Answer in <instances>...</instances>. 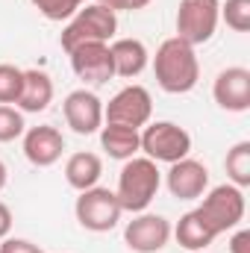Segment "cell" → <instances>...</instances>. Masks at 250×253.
I'll use <instances>...</instances> for the list:
<instances>
[{
	"mask_svg": "<svg viewBox=\"0 0 250 253\" xmlns=\"http://www.w3.org/2000/svg\"><path fill=\"white\" fill-rule=\"evenodd\" d=\"M103 174V162L97 153H88V150H80V153H71L68 162H65V180L68 186L77 191H85L91 186H97Z\"/></svg>",
	"mask_w": 250,
	"mask_h": 253,
	"instance_id": "17",
	"label": "cell"
},
{
	"mask_svg": "<svg viewBox=\"0 0 250 253\" xmlns=\"http://www.w3.org/2000/svg\"><path fill=\"white\" fill-rule=\"evenodd\" d=\"M9 230H12V212L6 203H0V242L9 236Z\"/></svg>",
	"mask_w": 250,
	"mask_h": 253,
	"instance_id": "28",
	"label": "cell"
},
{
	"mask_svg": "<svg viewBox=\"0 0 250 253\" xmlns=\"http://www.w3.org/2000/svg\"><path fill=\"white\" fill-rule=\"evenodd\" d=\"M53 100V80L47 71L30 68L24 71V88L18 97V109L21 112H44Z\"/></svg>",
	"mask_w": 250,
	"mask_h": 253,
	"instance_id": "16",
	"label": "cell"
},
{
	"mask_svg": "<svg viewBox=\"0 0 250 253\" xmlns=\"http://www.w3.org/2000/svg\"><path fill=\"white\" fill-rule=\"evenodd\" d=\"M100 144H103V150H106L112 159H121V162L138 156V150H141L138 129L121 126V124H103L100 126Z\"/></svg>",
	"mask_w": 250,
	"mask_h": 253,
	"instance_id": "19",
	"label": "cell"
},
{
	"mask_svg": "<svg viewBox=\"0 0 250 253\" xmlns=\"http://www.w3.org/2000/svg\"><path fill=\"white\" fill-rule=\"evenodd\" d=\"M230 253H250V230H239L230 239Z\"/></svg>",
	"mask_w": 250,
	"mask_h": 253,
	"instance_id": "27",
	"label": "cell"
},
{
	"mask_svg": "<svg viewBox=\"0 0 250 253\" xmlns=\"http://www.w3.org/2000/svg\"><path fill=\"white\" fill-rule=\"evenodd\" d=\"M71 56V68L74 74L88 83V85H103L115 77V65H112V53L109 44L103 42H91V44H80L74 50H68Z\"/></svg>",
	"mask_w": 250,
	"mask_h": 253,
	"instance_id": "9",
	"label": "cell"
},
{
	"mask_svg": "<svg viewBox=\"0 0 250 253\" xmlns=\"http://www.w3.org/2000/svg\"><path fill=\"white\" fill-rule=\"evenodd\" d=\"M165 183H168L171 197H177V200H197L209 189V171H206L203 162L186 156V159H180V162H174L168 168Z\"/></svg>",
	"mask_w": 250,
	"mask_h": 253,
	"instance_id": "13",
	"label": "cell"
},
{
	"mask_svg": "<svg viewBox=\"0 0 250 253\" xmlns=\"http://www.w3.org/2000/svg\"><path fill=\"white\" fill-rule=\"evenodd\" d=\"M62 115L77 135H94L103 126V100L88 88H77L65 97Z\"/></svg>",
	"mask_w": 250,
	"mask_h": 253,
	"instance_id": "10",
	"label": "cell"
},
{
	"mask_svg": "<svg viewBox=\"0 0 250 253\" xmlns=\"http://www.w3.org/2000/svg\"><path fill=\"white\" fill-rule=\"evenodd\" d=\"M150 115H153V97L144 85H126L103 106V124L141 129L144 124H150Z\"/></svg>",
	"mask_w": 250,
	"mask_h": 253,
	"instance_id": "8",
	"label": "cell"
},
{
	"mask_svg": "<svg viewBox=\"0 0 250 253\" xmlns=\"http://www.w3.org/2000/svg\"><path fill=\"white\" fill-rule=\"evenodd\" d=\"M174 236H177V245L180 248H186V251H206L218 236H215V230L200 218V212L197 209H191L186 212L180 221H177V227L171 230Z\"/></svg>",
	"mask_w": 250,
	"mask_h": 253,
	"instance_id": "18",
	"label": "cell"
},
{
	"mask_svg": "<svg viewBox=\"0 0 250 253\" xmlns=\"http://www.w3.org/2000/svg\"><path fill=\"white\" fill-rule=\"evenodd\" d=\"M21 88H24V71L15 65H0V103L3 106L18 103Z\"/></svg>",
	"mask_w": 250,
	"mask_h": 253,
	"instance_id": "21",
	"label": "cell"
},
{
	"mask_svg": "<svg viewBox=\"0 0 250 253\" xmlns=\"http://www.w3.org/2000/svg\"><path fill=\"white\" fill-rule=\"evenodd\" d=\"M118 33V18L112 9L100 6V3H91V6H83L68 24H65L62 36H59V44L62 50H74L80 44H91V42H103L109 44V39H115Z\"/></svg>",
	"mask_w": 250,
	"mask_h": 253,
	"instance_id": "3",
	"label": "cell"
},
{
	"mask_svg": "<svg viewBox=\"0 0 250 253\" xmlns=\"http://www.w3.org/2000/svg\"><path fill=\"white\" fill-rule=\"evenodd\" d=\"M24 129H27V124H24V112L15 109V106H3V103H0V144L21 138Z\"/></svg>",
	"mask_w": 250,
	"mask_h": 253,
	"instance_id": "24",
	"label": "cell"
},
{
	"mask_svg": "<svg viewBox=\"0 0 250 253\" xmlns=\"http://www.w3.org/2000/svg\"><path fill=\"white\" fill-rule=\"evenodd\" d=\"M65 150V138L56 126H30L24 129V156L36 168H50L59 162Z\"/></svg>",
	"mask_w": 250,
	"mask_h": 253,
	"instance_id": "14",
	"label": "cell"
},
{
	"mask_svg": "<svg viewBox=\"0 0 250 253\" xmlns=\"http://www.w3.org/2000/svg\"><path fill=\"white\" fill-rule=\"evenodd\" d=\"M33 6H36L47 21H71V18L85 6V0H33Z\"/></svg>",
	"mask_w": 250,
	"mask_h": 253,
	"instance_id": "22",
	"label": "cell"
},
{
	"mask_svg": "<svg viewBox=\"0 0 250 253\" xmlns=\"http://www.w3.org/2000/svg\"><path fill=\"white\" fill-rule=\"evenodd\" d=\"M221 18L233 33H248L250 30V0H227L221 6Z\"/></svg>",
	"mask_w": 250,
	"mask_h": 253,
	"instance_id": "23",
	"label": "cell"
},
{
	"mask_svg": "<svg viewBox=\"0 0 250 253\" xmlns=\"http://www.w3.org/2000/svg\"><path fill=\"white\" fill-rule=\"evenodd\" d=\"M224 168H227V177H230L233 186L248 189L250 186V141H239V144H233L227 150Z\"/></svg>",
	"mask_w": 250,
	"mask_h": 253,
	"instance_id": "20",
	"label": "cell"
},
{
	"mask_svg": "<svg viewBox=\"0 0 250 253\" xmlns=\"http://www.w3.org/2000/svg\"><path fill=\"white\" fill-rule=\"evenodd\" d=\"M109 53H112V65H115V77H124V80L138 77L150 62V53H147L144 42H138V39H115L109 44Z\"/></svg>",
	"mask_w": 250,
	"mask_h": 253,
	"instance_id": "15",
	"label": "cell"
},
{
	"mask_svg": "<svg viewBox=\"0 0 250 253\" xmlns=\"http://www.w3.org/2000/svg\"><path fill=\"white\" fill-rule=\"evenodd\" d=\"M212 97L227 112H248L250 109V71L248 68H224L212 83Z\"/></svg>",
	"mask_w": 250,
	"mask_h": 253,
	"instance_id": "12",
	"label": "cell"
},
{
	"mask_svg": "<svg viewBox=\"0 0 250 253\" xmlns=\"http://www.w3.org/2000/svg\"><path fill=\"white\" fill-rule=\"evenodd\" d=\"M74 212H77L80 227L88 233H109L112 227H118V221L124 215L115 191L103 189V186H91V189L80 191Z\"/></svg>",
	"mask_w": 250,
	"mask_h": 253,
	"instance_id": "6",
	"label": "cell"
},
{
	"mask_svg": "<svg viewBox=\"0 0 250 253\" xmlns=\"http://www.w3.org/2000/svg\"><path fill=\"white\" fill-rule=\"evenodd\" d=\"M97 3L112 12H135V9H144L150 0H97Z\"/></svg>",
	"mask_w": 250,
	"mask_h": 253,
	"instance_id": "26",
	"label": "cell"
},
{
	"mask_svg": "<svg viewBox=\"0 0 250 253\" xmlns=\"http://www.w3.org/2000/svg\"><path fill=\"white\" fill-rule=\"evenodd\" d=\"M221 21V0H180L177 9V39L191 47L206 44Z\"/></svg>",
	"mask_w": 250,
	"mask_h": 253,
	"instance_id": "7",
	"label": "cell"
},
{
	"mask_svg": "<svg viewBox=\"0 0 250 253\" xmlns=\"http://www.w3.org/2000/svg\"><path fill=\"white\" fill-rule=\"evenodd\" d=\"M6 180H9V171H6V165H3V159H0V191L6 189Z\"/></svg>",
	"mask_w": 250,
	"mask_h": 253,
	"instance_id": "29",
	"label": "cell"
},
{
	"mask_svg": "<svg viewBox=\"0 0 250 253\" xmlns=\"http://www.w3.org/2000/svg\"><path fill=\"white\" fill-rule=\"evenodd\" d=\"M153 74H156V83L162 91L168 94H186L197 85L200 80V62H197V53L194 47L171 36L159 44L156 56H153Z\"/></svg>",
	"mask_w": 250,
	"mask_h": 253,
	"instance_id": "1",
	"label": "cell"
},
{
	"mask_svg": "<svg viewBox=\"0 0 250 253\" xmlns=\"http://www.w3.org/2000/svg\"><path fill=\"white\" fill-rule=\"evenodd\" d=\"M138 141H141V153L147 159H153L156 165L159 162H180L191 153V135L188 129H183L174 121H153V124H144V132H138Z\"/></svg>",
	"mask_w": 250,
	"mask_h": 253,
	"instance_id": "4",
	"label": "cell"
},
{
	"mask_svg": "<svg viewBox=\"0 0 250 253\" xmlns=\"http://www.w3.org/2000/svg\"><path fill=\"white\" fill-rule=\"evenodd\" d=\"M171 239V224L162 215L138 212L129 224L124 227V242L129 251L135 253H156L162 251Z\"/></svg>",
	"mask_w": 250,
	"mask_h": 253,
	"instance_id": "11",
	"label": "cell"
},
{
	"mask_svg": "<svg viewBox=\"0 0 250 253\" xmlns=\"http://www.w3.org/2000/svg\"><path fill=\"white\" fill-rule=\"evenodd\" d=\"M0 253H44L39 245H33V242H27V239H3V245H0Z\"/></svg>",
	"mask_w": 250,
	"mask_h": 253,
	"instance_id": "25",
	"label": "cell"
},
{
	"mask_svg": "<svg viewBox=\"0 0 250 253\" xmlns=\"http://www.w3.org/2000/svg\"><path fill=\"white\" fill-rule=\"evenodd\" d=\"M159 186H162V174H159L156 162L147 156H132L124 162V168L118 174L115 197L124 212L138 215L153 203V197L159 194Z\"/></svg>",
	"mask_w": 250,
	"mask_h": 253,
	"instance_id": "2",
	"label": "cell"
},
{
	"mask_svg": "<svg viewBox=\"0 0 250 253\" xmlns=\"http://www.w3.org/2000/svg\"><path fill=\"white\" fill-rule=\"evenodd\" d=\"M245 189L233 186V183H224V186H215L209 194H203V203L197 206L200 218L215 230V236L227 233V230H236L242 221H245Z\"/></svg>",
	"mask_w": 250,
	"mask_h": 253,
	"instance_id": "5",
	"label": "cell"
}]
</instances>
